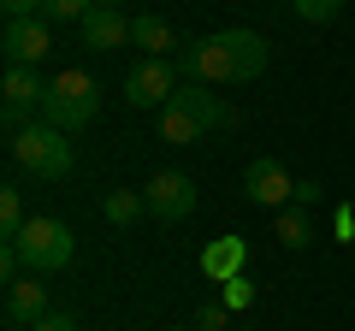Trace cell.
I'll list each match as a JSON object with an SVG mask.
<instances>
[{"label":"cell","mask_w":355,"mask_h":331,"mask_svg":"<svg viewBox=\"0 0 355 331\" xmlns=\"http://www.w3.org/2000/svg\"><path fill=\"white\" fill-rule=\"evenodd\" d=\"M266 60H272L266 36H254V30H214V36L190 42L178 53V77H190V83H254L266 71Z\"/></svg>","instance_id":"1"},{"label":"cell","mask_w":355,"mask_h":331,"mask_svg":"<svg viewBox=\"0 0 355 331\" xmlns=\"http://www.w3.org/2000/svg\"><path fill=\"white\" fill-rule=\"evenodd\" d=\"M95 113H101V83H95V77H83V71L48 77V95H42V125H53V130H83Z\"/></svg>","instance_id":"2"},{"label":"cell","mask_w":355,"mask_h":331,"mask_svg":"<svg viewBox=\"0 0 355 331\" xmlns=\"http://www.w3.org/2000/svg\"><path fill=\"white\" fill-rule=\"evenodd\" d=\"M12 160L24 166V172H36L42 184H65L71 178V166H77V154H71V142H65V130H53V125H24L12 136Z\"/></svg>","instance_id":"3"},{"label":"cell","mask_w":355,"mask_h":331,"mask_svg":"<svg viewBox=\"0 0 355 331\" xmlns=\"http://www.w3.org/2000/svg\"><path fill=\"white\" fill-rule=\"evenodd\" d=\"M6 242H18L24 272H65V267H71V255H77L71 225H65V219H48V213H36L18 237H6Z\"/></svg>","instance_id":"4"},{"label":"cell","mask_w":355,"mask_h":331,"mask_svg":"<svg viewBox=\"0 0 355 331\" xmlns=\"http://www.w3.org/2000/svg\"><path fill=\"white\" fill-rule=\"evenodd\" d=\"M243 195H249L254 207H266V213H284V207L296 202V178L284 172V160L261 154V160H249V172H243Z\"/></svg>","instance_id":"5"},{"label":"cell","mask_w":355,"mask_h":331,"mask_svg":"<svg viewBox=\"0 0 355 331\" xmlns=\"http://www.w3.org/2000/svg\"><path fill=\"white\" fill-rule=\"evenodd\" d=\"M178 89H184V83H178V65L172 60H137L125 71V101L130 107H166Z\"/></svg>","instance_id":"6"},{"label":"cell","mask_w":355,"mask_h":331,"mask_svg":"<svg viewBox=\"0 0 355 331\" xmlns=\"http://www.w3.org/2000/svg\"><path fill=\"white\" fill-rule=\"evenodd\" d=\"M142 202H148L154 219L178 225V219H190V213H196V178H184V172H154L148 190H142Z\"/></svg>","instance_id":"7"},{"label":"cell","mask_w":355,"mask_h":331,"mask_svg":"<svg viewBox=\"0 0 355 331\" xmlns=\"http://www.w3.org/2000/svg\"><path fill=\"white\" fill-rule=\"evenodd\" d=\"M0 53H6V65H18V71H36V65L53 53V30H48V18L6 24V36H0Z\"/></svg>","instance_id":"8"},{"label":"cell","mask_w":355,"mask_h":331,"mask_svg":"<svg viewBox=\"0 0 355 331\" xmlns=\"http://www.w3.org/2000/svg\"><path fill=\"white\" fill-rule=\"evenodd\" d=\"M0 95H6V130H24L30 113H42V95H48V83H42L36 71H18V65H6V77H0Z\"/></svg>","instance_id":"9"},{"label":"cell","mask_w":355,"mask_h":331,"mask_svg":"<svg viewBox=\"0 0 355 331\" xmlns=\"http://www.w3.org/2000/svg\"><path fill=\"white\" fill-rule=\"evenodd\" d=\"M42 278V272H24V278H12V284H6V319H12V325H36V319L42 314H53V307H48V284H36Z\"/></svg>","instance_id":"10"},{"label":"cell","mask_w":355,"mask_h":331,"mask_svg":"<svg viewBox=\"0 0 355 331\" xmlns=\"http://www.w3.org/2000/svg\"><path fill=\"white\" fill-rule=\"evenodd\" d=\"M130 48H142V60H172L178 30L166 24L160 12H137V18H130Z\"/></svg>","instance_id":"11"},{"label":"cell","mask_w":355,"mask_h":331,"mask_svg":"<svg viewBox=\"0 0 355 331\" xmlns=\"http://www.w3.org/2000/svg\"><path fill=\"white\" fill-rule=\"evenodd\" d=\"M77 30H83V48L89 53H113V48H125V42H130V18L125 12H101V6H95Z\"/></svg>","instance_id":"12"},{"label":"cell","mask_w":355,"mask_h":331,"mask_svg":"<svg viewBox=\"0 0 355 331\" xmlns=\"http://www.w3.org/2000/svg\"><path fill=\"white\" fill-rule=\"evenodd\" d=\"M243 260H249V242L243 237H214L202 249V272L214 284H231V278H243Z\"/></svg>","instance_id":"13"},{"label":"cell","mask_w":355,"mask_h":331,"mask_svg":"<svg viewBox=\"0 0 355 331\" xmlns=\"http://www.w3.org/2000/svg\"><path fill=\"white\" fill-rule=\"evenodd\" d=\"M272 237H279L284 249H308V242H314V219H308L302 207H284V213H272Z\"/></svg>","instance_id":"14"},{"label":"cell","mask_w":355,"mask_h":331,"mask_svg":"<svg viewBox=\"0 0 355 331\" xmlns=\"http://www.w3.org/2000/svg\"><path fill=\"white\" fill-rule=\"evenodd\" d=\"M101 213L113 219V225H137V219L148 213V202H142V190H107Z\"/></svg>","instance_id":"15"},{"label":"cell","mask_w":355,"mask_h":331,"mask_svg":"<svg viewBox=\"0 0 355 331\" xmlns=\"http://www.w3.org/2000/svg\"><path fill=\"white\" fill-rule=\"evenodd\" d=\"M30 225V213H24V190H0V237H18V231Z\"/></svg>","instance_id":"16"},{"label":"cell","mask_w":355,"mask_h":331,"mask_svg":"<svg viewBox=\"0 0 355 331\" xmlns=\"http://www.w3.org/2000/svg\"><path fill=\"white\" fill-rule=\"evenodd\" d=\"M89 12H95L89 0H42V18H48V24H83Z\"/></svg>","instance_id":"17"},{"label":"cell","mask_w":355,"mask_h":331,"mask_svg":"<svg viewBox=\"0 0 355 331\" xmlns=\"http://www.w3.org/2000/svg\"><path fill=\"white\" fill-rule=\"evenodd\" d=\"M291 12L302 18V24H331V18L343 12V0H291Z\"/></svg>","instance_id":"18"},{"label":"cell","mask_w":355,"mask_h":331,"mask_svg":"<svg viewBox=\"0 0 355 331\" xmlns=\"http://www.w3.org/2000/svg\"><path fill=\"white\" fill-rule=\"evenodd\" d=\"M225 307H231V314L254 307V284H249V278H231V284H225Z\"/></svg>","instance_id":"19"},{"label":"cell","mask_w":355,"mask_h":331,"mask_svg":"<svg viewBox=\"0 0 355 331\" xmlns=\"http://www.w3.org/2000/svg\"><path fill=\"white\" fill-rule=\"evenodd\" d=\"M6 24H24V18H42V0H0Z\"/></svg>","instance_id":"20"},{"label":"cell","mask_w":355,"mask_h":331,"mask_svg":"<svg viewBox=\"0 0 355 331\" xmlns=\"http://www.w3.org/2000/svg\"><path fill=\"white\" fill-rule=\"evenodd\" d=\"M291 207L314 213V207H320V178H296V202H291Z\"/></svg>","instance_id":"21"},{"label":"cell","mask_w":355,"mask_h":331,"mask_svg":"<svg viewBox=\"0 0 355 331\" xmlns=\"http://www.w3.org/2000/svg\"><path fill=\"white\" fill-rule=\"evenodd\" d=\"M331 237H338V242H355V202L338 207V219H331Z\"/></svg>","instance_id":"22"},{"label":"cell","mask_w":355,"mask_h":331,"mask_svg":"<svg viewBox=\"0 0 355 331\" xmlns=\"http://www.w3.org/2000/svg\"><path fill=\"white\" fill-rule=\"evenodd\" d=\"M225 314H231L225 302H207L202 314H196V325H202V331H225Z\"/></svg>","instance_id":"23"},{"label":"cell","mask_w":355,"mask_h":331,"mask_svg":"<svg viewBox=\"0 0 355 331\" xmlns=\"http://www.w3.org/2000/svg\"><path fill=\"white\" fill-rule=\"evenodd\" d=\"M30 331H83V325H77V314H42Z\"/></svg>","instance_id":"24"},{"label":"cell","mask_w":355,"mask_h":331,"mask_svg":"<svg viewBox=\"0 0 355 331\" xmlns=\"http://www.w3.org/2000/svg\"><path fill=\"white\" fill-rule=\"evenodd\" d=\"M89 6H101V12H119V6H125V0H89Z\"/></svg>","instance_id":"25"}]
</instances>
